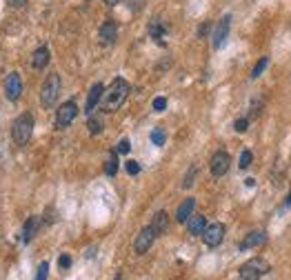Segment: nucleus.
Returning a JSON list of instances; mask_svg holds the SVG:
<instances>
[{"mask_svg":"<svg viewBox=\"0 0 291 280\" xmlns=\"http://www.w3.org/2000/svg\"><path fill=\"white\" fill-rule=\"evenodd\" d=\"M60 87H63V83H60V76L58 74H49L45 80V85H42L40 89V102L42 107H54L56 100H58L60 96Z\"/></svg>","mask_w":291,"mask_h":280,"instance_id":"3","label":"nucleus"},{"mask_svg":"<svg viewBox=\"0 0 291 280\" xmlns=\"http://www.w3.org/2000/svg\"><path fill=\"white\" fill-rule=\"evenodd\" d=\"M104 174L107 176H116L118 174V156H116V151L109 154L107 163H104Z\"/></svg>","mask_w":291,"mask_h":280,"instance_id":"19","label":"nucleus"},{"mask_svg":"<svg viewBox=\"0 0 291 280\" xmlns=\"http://www.w3.org/2000/svg\"><path fill=\"white\" fill-rule=\"evenodd\" d=\"M269 272V263L265 258H251L240 267V278L242 280H260Z\"/></svg>","mask_w":291,"mask_h":280,"instance_id":"4","label":"nucleus"},{"mask_svg":"<svg viewBox=\"0 0 291 280\" xmlns=\"http://www.w3.org/2000/svg\"><path fill=\"white\" fill-rule=\"evenodd\" d=\"M98 38L102 45H113L118 38V25L113 20H104L100 25V31H98Z\"/></svg>","mask_w":291,"mask_h":280,"instance_id":"11","label":"nucleus"},{"mask_svg":"<svg viewBox=\"0 0 291 280\" xmlns=\"http://www.w3.org/2000/svg\"><path fill=\"white\" fill-rule=\"evenodd\" d=\"M229 163H231V158H229L227 151H216V154L211 156V163H209V169H211L213 176H225L229 172Z\"/></svg>","mask_w":291,"mask_h":280,"instance_id":"9","label":"nucleus"},{"mask_svg":"<svg viewBox=\"0 0 291 280\" xmlns=\"http://www.w3.org/2000/svg\"><path fill=\"white\" fill-rule=\"evenodd\" d=\"M7 2L11 4V7H16V9H18V7H25L27 0H7Z\"/></svg>","mask_w":291,"mask_h":280,"instance_id":"33","label":"nucleus"},{"mask_svg":"<svg viewBox=\"0 0 291 280\" xmlns=\"http://www.w3.org/2000/svg\"><path fill=\"white\" fill-rule=\"evenodd\" d=\"M194 176H195V167H192V169H189V174L185 176V180H183V187L185 189H189L194 185Z\"/></svg>","mask_w":291,"mask_h":280,"instance_id":"28","label":"nucleus"},{"mask_svg":"<svg viewBox=\"0 0 291 280\" xmlns=\"http://www.w3.org/2000/svg\"><path fill=\"white\" fill-rule=\"evenodd\" d=\"M165 107H167V98L158 96V98L154 100V111H165Z\"/></svg>","mask_w":291,"mask_h":280,"instance_id":"30","label":"nucleus"},{"mask_svg":"<svg viewBox=\"0 0 291 280\" xmlns=\"http://www.w3.org/2000/svg\"><path fill=\"white\" fill-rule=\"evenodd\" d=\"M127 96H129V83L122 80V78H116L111 85H109V89H104L100 107H102V111L111 113V111H116V109L122 107V102L127 100Z\"/></svg>","mask_w":291,"mask_h":280,"instance_id":"1","label":"nucleus"},{"mask_svg":"<svg viewBox=\"0 0 291 280\" xmlns=\"http://www.w3.org/2000/svg\"><path fill=\"white\" fill-rule=\"evenodd\" d=\"M204 227H207V220H204V216H194L187 220V229L192 236H202Z\"/></svg>","mask_w":291,"mask_h":280,"instance_id":"17","label":"nucleus"},{"mask_svg":"<svg viewBox=\"0 0 291 280\" xmlns=\"http://www.w3.org/2000/svg\"><path fill=\"white\" fill-rule=\"evenodd\" d=\"M151 227H154L156 236H162L167 229H169V213H167V211H158L154 216V222H151Z\"/></svg>","mask_w":291,"mask_h":280,"instance_id":"15","label":"nucleus"},{"mask_svg":"<svg viewBox=\"0 0 291 280\" xmlns=\"http://www.w3.org/2000/svg\"><path fill=\"white\" fill-rule=\"evenodd\" d=\"M33 134V116L29 111L20 113L13 122V129H11V136H13V142L16 145H27Z\"/></svg>","mask_w":291,"mask_h":280,"instance_id":"2","label":"nucleus"},{"mask_svg":"<svg viewBox=\"0 0 291 280\" xmlns=\"http://www.w3.org/2000/svg\"><path fill=\"white\" fill-rule=\"evenodd\" d=\"M47 276H49V265H47V263H40V265H38L36 280H47Z\"/></svg>","mask_w":291,"mask_h":280,"instance_id":"25","label":"nucleus"},{"mask_svg":"<svg viewBox=\"0 0 291 280\" xmlns=\"http://www.w3.org/2000/svg\"><path fill=\"white\" fill-rule=\"evenodd\" d=\"M129 149H131V147H129V140H127V138H122L120 142H118L116 154H129Z\"/></svg>","mask_w":291,"mask_h":280,"instance_id":"29","label":"nucleus"},{"mask_svg":"<svg viewBox=\"0 0 291 280\" xmlns=\"http://www.w3.org/2000/svg\"><path fill=\"white\" fill-rule=\"evenodd\" d=\"M127 7L131 9V11H140L142 7H145V0H125Z\"/></svg>","mask_w":291,"mask_h":280,"instance_id":"27","label":"nucleus"},{"mask_svg":"<svg viewBox=\"0 0 291 280\" xmlns=\"http://www.w3.org/2000/svg\"><path fill=\"white\" fill-rule=\"evenodd\" d=\"M58 267H60V269H69V267H71V258H69L67 254L58 258Z\"/></svg>","mask_w":291,"mask_h":280,"instance_id":"32","label":"nucleus"},{"mask_svg":"<svg viewBox=\"0 0 291 280\" xmlns=\"http://www.w3.org/2000/svg\"><path fill=\"white\" fill-rule=\"evenodd\" d=\"M233 127H236L238 134H245V131L249 129V120H247V118H238L236 125H233Z\"/></svg>","mask_w":291,"mask_h":280,"instance_id":"26","label":"nucleus"},{"mask_svg":"<svg viewBox=\"0 0 291 280\" xmlns=\"http://www.w3.org/2000/svg\"><path fill=\"white\" fill-rule=\"evenodd\" d=\"M154 240H156V231H154V227H145V229L140 231V234L136 236V240H133V251H136L138 256H142V254H147V251L151 249V245H154Z\"/></svg>","mask_w":291,"mask_h":280,"instance_id":"6","label":"nucleus"},{"mask_svg":"<svg viewBox=\"0 0 291 280\" xmlns=\"http://www.w3.org/2000/svg\"><path fill=\"white\" fill-rule=\"evenodd\" d=\"M76 116H78V107H76V102L74 100L63 102L60 109L56 111V127H58V129H65V127H69L71 122H74Z\"/></svg>","mask_w":291,"mask_h":280,"instance_id":"5","label":"nucleus"},{"mask_svg":"<svg viewBox=\"0 0 291 280\" xmlns=\"http://www.w3.org/2000/svg\"><path fill=\"white\" fill-rule=\"evenodd\" d=\"M149 34H151V38H156V40H160L162 36H165V27L160 25V20H154L149 25Z\"/></svg>","mask_w":291,"mask_h":280,"instance_id":"20","label":"nucleus"},{"mask_svg":"<svg viewBox=\"0 0 291 280\" xmlns=\"http://www.w3.org/2000/svg\"><path fill=\"white\" fill-rule=\"evenodd\" d=\"M251 160H254V154H251L249 149H245L240 154V163H238V165H240V169H247L251 165Z\"/></svg>","mask_w":291,"mask_h":280,"instance_id":"24","label":"nucleus"},{"mask_svg":"<svg viewBox=\"0 0 291 280\" xmlns=\"http://www.w3.org/2000/svg\"><path fill=\"white\" fill-rule=\"evenodd\" d=\"M287 205H291V193H289V196H287Z\"/></svg>","mask_w":291,"mask_h":280,"instance_id":"36","label":"nucleus"},{"mask_svg":"<svg viewBox=\"0 0 291 280\" xmlns=\"http://www.w3.org/2000/svg\"><path fill=\"white\" fill-rule=\"evenodd\" d=\"M138 172H140V165H138V163H136V160H129V163H127V174L136 176Z\"/></svg>","mask_w":291,"mask_h":280,"instance_id":"31","label":"nucleus"},{"mask_svg":"<svg viewBox=\"0 0 291 280\" xmlns=\"http://www.w3.org/2000/svg\"><path fill=\"white\" fill-rule=\"evenodd\" d=\"M104 2L109 4V7H113V4H118V2H122V0H104Z\"/></svg>","mask_w":291,"mask_h":280,"instance_id":"35","label":"nucleus"},{"mask_svg":"<svg viewBox=\"0 0 291 280\" xmlns=\"http://www.w3.org/2000/svg\"><path fill=\"white\" fill-rule=\"evenodd\" d=\"M194 207H195V200H194V198H187V200L178 207V211H176V220H178V222H187L189 218H192V213H194Z\"/></svg>","mask_w":291,"mask_h":280,"instance_id":"16","label":"nucleus"},{"mask_svg":"<svg viewBox=\"0 0 291 280\" xmlns=\"http://www.w3.org/2000/svg\"><path fill=\"white\" fill-rule=\"evenodd\" d=\"M229 29H231V16L227 13V16L220 18L216 31H213V47H216V49H220V47L225 45V40H227V36H229Z\"/></svg>","mask_w":291,"mask_h":280,"instance_id":"10","label":"nucleus"},{"mask_svg":"<svg viewBox=\"0 0 291 280\" xmlns=\"http://www.w3.org/2000/svg\"><path fill=\"white\" fill-rule=\"evenodd\" d=\"M267 65H269V58H267V56H265V58H260L258 60V63H256V67H254V71H251V78H260V76H262V71H265L267 69Z\"/></svg>","mask_w":291,"mask_h":280,"instance_id":"21","label":"nucleus"},{"mask_svg":"<svg viewBox=\"0 0 291 280\" xmlns=\"http://www.w3.org/2000/svg\"><path fill=\"white\" fill-rule=\"evenodd\" d=\"M89 134H100V131H102V118H89Z\"/></svg>","mask_w":291,"mask_h":280,"instance_id":"22","label":"nucleus"},{"mask_svg":"<svg viewBox=\"0 0 291 280\" xmlns=\"http://www.w3.org/2000/svg\"><path fill=\"white\" fill-rule=\"evenodd\" d=\"M102 93H104V85L102 83H96L92 89H89L87 105H85V113H94V109H96L98 102L102 100Z\"/></svg>","mask_w":291,"mask_h":280,"instance_id":"12","label":"nucleus"},{"mask_svg":"<svg viewBox=\"0 0 291 280\" xmlns=\"http://www.w3.org/2000/svg\"><path fill=\"white\" fill-rule=\"evenodd\" d=\"M165 140H167V136H165V131H162V129H154V131H151V142H154L156 147H162V145H165Z\"/></svg>","mask_w":291,"mask_h":280,"instance_id":"23","label":"nucleus"},{"mask_svg":"<svg viewBox=\"0 0 291 280\" xmlns=\"http://www.w3.org/2000/svg\"><path fill=\"white\" fill-rule=\"evenodd\" d=\"M20 93H22V80H20V76L13 71V74H9L7 78H4V96H7V100L16 102L18 98H20Z\"/></svg>","mask_w":291,"mask_h":280,"instance_id":"8","label":"nucleus"},{"mask_svg":"<svg viewBox=\"0 0 291 280\" xmlns=\"http://www.w3.org/2000/svg\"><path fill=\"white\" fill-rule=\"evenodd\" d=\"M31 65H33V69H45L49 65V49L47 47H38L31 56Z\"/></svg>","mask_w":291,"mask_h":280,"instance_id":"14","label":"nucleus"},{"mask_svg":"<svg viewBox=\"0 0 291 280\" xmlns=\"http://www.w3.org/2000/svg\"><path fill=\"white\" fill-rule=\"evenodd\" d=\"M265 240H267L265 231H251V234H247V238L240 243V251H247V249H254V247L265 245Z\"/></svg>","mask_w":291,"mask_h":280,"instance_id":"13","label":"nucleus"},{"mask_svg":"<svg viewBox=\"0 0 291 280\" xmlns=\"http://www.w3.org/2000/svg\"><path fill=\"white\" fill-rule=\"evenodd\" d=\"M202 240L207 247H218L225 240V225L222 222H213V225H207L202 231Z\"/></svg>","mask_w":291,"mask_h":280,"instance_id":"7","label":"nucleus"},{"mask_svg":"<svg viewBox=\"0 0 291 280\" xmlns=\"http://www.w3.org/2000/svg\"><path fill=\"white\" fill-rule=\"evenodd\" d=\"M258 113H260V102L256 100L254 102V109H251V116H258Z\"/></svg>","mask_w":291,"mask_h":280,"instance_id":"34","label":"nucleus"},{"mask_svg":"<svg viewBox=\"0 0 291 280\" xmlns=\"http://www.w3.org/2000/svg\"><path fill=\"white\" fill-rule=\"evenodd\" d=\"M36 229H38V218H29V220L25 222V227H22V240L29 243L33 238V234H36Z\"/></svg>","mask_w":291,"mask_h":280,"instance_id":"18","label":"nucleus"}]
</instances>
